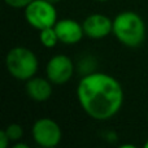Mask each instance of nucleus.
<instances>
[{
	"label": "nucleus",
	"instance_id": "nucleus-1",
	"mask_svg": "<svg viewBox=\"0 0 148 148\" xmlns=\"http://www.w3.org/2000/svg\"><path fill=\"white\" fill-rule=\"evenodd\" d=\"M77 99L90 118L108 121L121 110L125 100L122 84L113 75L92 72L84 74L77 86Z\"/></svg>",
	"mask_w": 148,
	"mask_h": 148
},
{
	"label": "nucleus",
	"instance_id": "nucleus-2",
	"mask_svg": "<svg viewBox=\"0 0 148 148\" xmlns=\"http://www.w3.org/2000/svg\"><path fill=\"white\" fill-rule=\"evenodd\" d=\"M112 34L125 47L138 48L146 40V23L138 13L123 10L113 18Z\"/></svg>",
	"mask_w": 148,
	"mask_h": 148
},
{
	"label": "nucleus",
	"instance_id": "nucleus-3",
	"mask_svg": "<svg viewBox=\"0 0 148 148\" xmlns=\"http://www.w3.org/2000/svg\"><path fill=\"white\" fill-rule=\"evenodd\" d=\"M5 68L10 77L17 81H29L36 75L39 61L36 55L27 47L17 46L8 51L5 56Z\"/></svg>",
	"mask_w": 148,
	"mask_h": 148
},
{
	"label": "nucleus",
	"instance_id": "nucleus-4",
	"mask_svg": "<svg viewBox=\"0 0 148 148\" xmlns=\"http://www.w3.org/2000/svg\"><path fill=\"white\" fill-rule=\"evenodd\" d=\"M25 20L33 29L40 31L55 26L57 22V10L55 4L47 0H33L25 8Z\"/></svg>",
	"mask_w": 148,
	"mask_h": 148
},
{
	"label": "nucleus",
	"instance_id": "nucleus-5",
	"mask_svg": "<svg viewBox=\"0 0 148 148\" xmlns=\"http://www.w3.org/2000/svg\"><path fill=\"white\" fill-rule=\"evenodd\" d=\"M31 136L39 147L55 148L62 139V130L55 120L42 117L34 122L31 127Z\"/></svg>",
	"mask_w": 148,
	"mask_h": 148
},
{
	"label": "nucleus",
	"instance_id": "nucleus-6",
	"mask_svg": "<svg viewBox=\"0 0 148 148\" xmlns=\"http://www.w3.org/2000/svg\"><path fill=\"white\" fill-rule=\"evenodd\" d=\"M73 60L66 55H55L46 65V75L53 84H65L74 74Z\"/></svg>",
	"mask_w": 148,
	"mask_h": 148
},
{
	"label": "nucleus",
	"instance_id": "nucleus-7",
	"mask_svg": "<svg viewBox=\"0 0 148 148\" xmlns=\"http://www.w3.org/2000/svg\"><path fill=\"white\" fill-rule=\"evenodd\" d=\"M84 35L90 39L107 38L113 31V20L101 13H92L82 22Z\"/></svg>",
	"mask_w": 148,
	"mask_h": 148
},
{
	"label": "nucleus",
	"instance_id": "nucleus-8",
	"mask_svg": "<svg viewBox=\"0 0 148 148\" xmlns=\"http://www.w3.org/2000/svg\"><path fill=\"white\" fill-rule=\"evenodd\" d=\"M53 27L57 33L60 43L66 44V46H74V44L79 43L83 36H86L82 23H79L75 20H72V18L57 20Z\"/></svg>",
	"mask_w": 148,
	"mask_h": 148
},
{
	"label": "nucleus",
	"instance_id": "nucleus-9",
	"mask_svg": "<svg viewBox=\"0 0 148 148\" xmlns=\"http://www.w3.org/2000/svg\"><path fill=\"white\" fill-rule=\"evenodd\" d=\"M52 82L48 78H42V77H33L29 81H26V94L31 100L38 103L47 101L52 96Z\"/></svg>",
	"mask_w": 148,
	"mask_h": 148
},
{
	"label": "nucleus",
	"instance_id": "nucleus-10",
	"mask_svg": "<svg viewBox=\"0 0 148 148\" xmlns=\"http://www.w3.org/2000/svg\"><path fill=\"white\" fill-rule=\"evenodd\" d=\"M39 40H40L42 46H44L46 48H53L60 42L53 26L52 27L43 29V30L39 31Z\"/></svg>",
	"mask_w": 148,
	"mask_h": 148
},
{
	"label": "nucleus",
	"instance_id": "nucleus-11",
	"mask_svg": "<svg viewBox=\"0 0 148 148\" xmlns=\"http://www.w3.org/2000/svg\"><path fill=\"white\" fill-rule=\"evenodd\" d=\"M4 130H5V133H7L8 138H9L10 143L20 142L21 139H22V136H23L22 126H21L20 123H9Z\"/></svg>",
	"mask_w": 148,
	"mask_h": 148
},
{
	"label": "nucleus",
	"instance_id": "nucleus-12",
	"mask_svg": "<svg viewBox=\"0 0 148 148\" xmlns=\"http://www.w3.org/2000/svg\"><path fill=\"white\" fill-rule=\"evenodd\" d=\"M4 1H5V4L10 8H14V9H21V8H23V9H25L33 0H4Z\"/></svg>",
	"mask_w": 148,
	"mask_h": 148
},
{
	"label": "nucleus",
	"instance_id": "nucleus-13",
	"mask_svg": "<svg viewBox=\"0 0 148 148\" xmlns=\"http://www.w3.org/2000/svg\"><path fill=\"white\" fill-rule=\"evenodd\" d=\"M9 143H10L9 138H8L5 130L3 129V130L0 131V148H7L8 146H9Z\"/></svg>",
	"mask_w": 148,
	"mask_h": 148
},
{
	"label": "nucleus",
	"instance_id": "nucleus-14",
	"mask_svg": "<svg viewBox=\"0 0 148 148\" xmlns=\"http://www.w3.org/2000/svg\"><path fill=\"white\" fill-rule=\"evenodd\" d=\"M13 148H29V144L26 143H22V142H16L14 144H13Z\"/></svg>",
	"mask_w": 148,
	"mask_h": 148
},
{
	"label": "nucleus",
	"instance_id": "nucleus-15",
	"mask_svg": "<svg viewBox=\"0 0 148 148\" xmlns=\"http://www.w3.org/2000/svg\"><path fill=\"white\" fill-rule=\"evenodd\" d=\"M47 1L52 3V4H57V3H60V1H61V0H47Z\"/></svg>",
	"mask_w": 148,
	"mask_h": 148
},
{
	"label": "nucleus",
	"instance_id": "nucleus-16",
	"mask_svg": "<svg viewBox=\"0 0 148 148\" xmlns=\"http://www.w3.org/2000/svg\"><path fill=\"white\" fill-rule=\"evenodd\" d=\"M95 1H100V3H105V1H109V0H95Z\"/></svg>",
	"mask_w": 148,
	"mask_h": 148
},
{
	"label": "nucleus",
	"instance_id": "nucleus-17",
	"mask_svg": "<svg viewBox=\"0 0 148 148\" xmlns=\"http://www.w3.org/2000/svg\"><path fill=\"white\" fill-rule=\"evenodd\" d=\"M144 147H146V148H148V139L146 140V143H144Z\"/></svg>",
	"mask_w": 148,
	"mask_h": 148
},
{
	"label": "nucleus",
	"instance_id": "nucleus-18",
	"mask_svg": "<svg viewBox=\"0 0 148 148\" xmlns=\"http://www.w3.org/2000/svg\"><path fill=\"white\" fill-rule=\"evenodd\" d=\"M147 121H148V112H147Z\"/></svg>",
	"mask_w": 148,
	"mask_h": 148
}]
</instances>
